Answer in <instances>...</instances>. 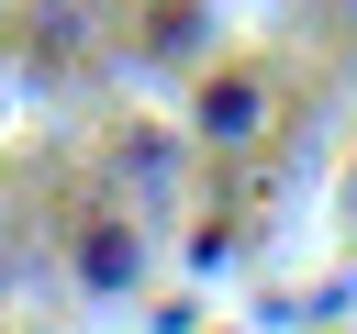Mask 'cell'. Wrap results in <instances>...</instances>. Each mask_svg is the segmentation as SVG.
Segmentation results:
<instances>
[{"label":"cell","mask_w":357,"mask_h":334,"mask_svg":"<svg viewBox=\"0 0 357 334\" xmlns=\"http://www.w3.org/2000/svg\"><path fill=\"white\" fill-rule=\"evenodd\" d=\"M134 267H145V245H134L123 223H89V234H78V278H89V289H134Z\"/></svg>","instance_id":"7a4b0ae2"},{"label":"cell","mask_w":357,"mask_h":334,"mask_svg":"<svg viewBox=\"0 0 357 334\" xmlns=\"http://www.w3.org/2000/svg\"><path fill=\"white\" fill-rule=\"evenodd\" d=\"M257 122H268V89H257L245 67H234V78H212V89H201V111H190V134H201V145H245Z\"/></svg>","instance_id":"6da1fadb"}]
</instances>
